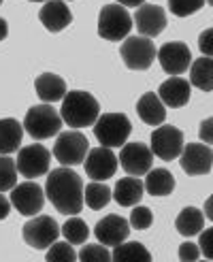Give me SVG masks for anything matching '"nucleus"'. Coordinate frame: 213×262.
<instances>
[{"label": "nucleus", "mask_w": 213, "mask_h": 262, "mask_svg": "<svg viewBox=\"0 0 213 262\" xmlns=\"http://www.w3.org/2000/svg\"><path fill=\"white\" fill-rule=\"evenodd\" d=\"M83 196H86V205L90 209H94V211H98V209H104L106 205H109L113 194H111V190L106 188L102 181L92 179V183H88V186H86Z\"/></svg>", "instance_id": "28"}, {"label": "nucleus", "mask_w": 213, "mask_h": 262, "mask_svg": "<svg viewBox=\"0 0 213 262\" xmlns=\"http://www.w3.org/2000/svg\"><path fill=\"white\" fill-rule=\"evenodd\" d=\"M201 256V247L192 241H185L181 247H179V260H185V262H192Z\"/></svg>", "instance_id": "37"}, {"label": "nucleus", "mask_w": 213, "mask_h": 262, "mask_svg": "<svg viewBox=\"0 0 213 262\" xmlns=\"http://www.w3.org/2000/svg\"><path fill=\"white\" fill-rule=\"evenodd\" d=\"M11 199H7L5 194H0V220H5L7 215H9V211H11Z\"/></svg>", "instance_id": "39"}, {"label": "nucleus", "mask_w": 213, "mask_h": 262, "mask_svg": "<svg viewBox=\"0 0 213 262\" xmlns=\"http://www.w3.org/2000/svg\"><path fill=\"white\" fill-rule=\"evenodd\" d=\"M47 262H73L77 260V252L73 250V243L69 241H56L47 247Z\"/></svg>", "instance_id": "31"}, {"label": "nucleus", "mask_w": 213, "mask_h": 262, "mask_svg": "<svg viewBox=\"0 0 213 262\" xmlns=\"http://www.w3.org/2000/svg\"><path fill=\"white\" fill-rule=\"evenodd\" d=\"M111 258L115 262H150L152 260V254L145 250V245L139 243V241H124L113 247L111 252Z\"/></svg>", "instance_id": "27"}, {"label": "nucleus", "mask_w": 213, "mask_h": 262, "mask_svg": "<svg viewBox=\"0 0 213 262\" xmlns=\"http://www.w3.org/2000/svg\"><path fill=\"white\" fill-rule=\"evenodd\" d=\"M198 137H201V141L207 143V145H213V117H207V120L201 122Z\"/></svg>", "instance_id": "38"}, {"label": "nucleus", "mask_w": 213, "mask_h": 262, "mask_svg": "<svg viewBox=\"0 0 213 262\" xmlns=\"http://www.w3.org/2000/svg\"><path fill=\"white\" fill-rule=\"evenodd\" d=\"M175 228L183 237H194L201 234L205 228V213L196 207H185L175 220Z\"/></svg>", "instance_id": "25"}, {"label": "nucleus", "mask_w": 213, "mask_h": 262, "mask_svg": "<svg viewBox=\"0 0 213 262\" xmlns=\"http://www.w3.org/2000/svg\"><path fill=\"white\" fill-rule=\"evenodd\" d=\"M119 56L130 71H147L158 56V49L150 36H126L119 47Z\"/></svg>", "instance_id": "6"}, {"label": "nucleus", "mask_w": 213, "mask_h": 262, "mask_svg": "<svg viewBox=\"0 0 213 262\" xmlns=\"http://www.w3.org/2000/svg\"><path fill=\"white\" fill-rule=\"evenodd\" d=\"M115 3L124 5V7H141V5H145V0H115Z\"/></svg>", "instance_id": "41"}, {"label": "nucleus", "mask_w": 213, "mask_h": 262, "mask_svg": "<svg viewBox=\"0 0 213 262\" xmlns=\"http://www.w3.org/2000/svg\"><path fill=\"white\" fill-rule=\"evenodd\" d=\"M15 164H17L19 175L26 179L43 177L45 173H49L51 154L45 145H41V143H32V145H26L19 149Z\"/></svg>", "instance_id": "10"}, {"label": "nucleus", "mask_w": 213, "mask_h": 262, "mask_svg": "<svg viewBox=\"0 0 213 262\" xmlns=\"http://www.w3.org/2000/svg\"><path fill=\"white\" fill-rule=\"evenodd\" d=\"M7 34H9V26H7V21L3 17H0V41H5Z\"/></svg>", "instance_id": "42"}, {"label": "nucleus", "mask_w": 213, "mask_h": 262, "mask_svg": "<svg viewBox=\"0 0 213 262\" xmlns=\"http://www.w3.org/2000/svg\"><path fill=\"white\" fill-rule=\"evenodd\" d=\"M175 190V177L166 168H152L145 175V192L152 196H168Z\"/></svg>", "instance_id": "24"}, {"label": "nucleus", "mask_w": 213, "mask_h": 262, "mask_svg": "<svg viewBox=\"0 0 213 262\" xmlns=\"http://www.w3.org/2000/svg\"><path fill=\"white\" fill-rule=\"evenodd\" d=\"M62 124H64L62 115L51 107V102H43V104H34V107H30L28 113H26V120H24L26 133L36 141L58 137Z\"/></svg>", "instance_id": "3"}, {"label": "nucleus", "mask_w": 213, "mask_h": 262, "mask_svg": "<svg viewBox=\"0 0 213 262\" xmlns=\"http://www.w3.org/2000/svg\"><path fill=\"white\" fill-rule=\"evenodd\" d=\"M152 151L160 160H175L183 151V133L175 126L160 124L152 133Z\"/></svg>", "instance_id": "11"}, {"label": "nucleus", "mask_w": 213, "mask_h": 262, "mask_svg": "<svg viewBox=\"0 0 213 262\" xmlns=\"http://www.w3.org/2000/svg\"><path fill=\"white\" fill-rule=\"evenodd\" d=\"M203 211H205V217L213 222V194H211L209 199L205 201V207H203Z\"/></svg>", "instance_id": "40"}, {"label": "nucleus", "mask_w": 213, "mask_h": 262, "mask_svg": "<svg viewBox=\"0 0 213 262\" xmlns=\"http://www.w3.org/2000/svg\"><path fill=\"white\" fill-rule=\"evenodd\" d=\"M158 62L166 75H183L192 67V51L185 43L173 41L158 49Z\"/></svg>", "instance_id": "14"}, {"label": "nucleus", "mask_w": 213, "mask_h": 262, "mask_svg": "<svg viewBox=\"0 0 213 262\" xmlns=\"http://www.w3.org/2000/svg\"><path fill=\"white\" fill-rule=\"evenodd\" d=\"M45 190L38 186L34 181H24L17 183L15 188L11 190V205L15 211H19L26 217H32L38 215L43 211V205H45Z\"/></svg>", "instance_id": "9"}, {"label": "nucleus", "mask_w": 213, "mask_h": 262, "mask_svg": "<svg viewBox=\"0 0 213 262\" xmlns=\"http://www.w3.org/2000/svg\"><path fill=\"white\" fill-rule=\"evenodd\" d=\"M132 19H135L139 34L150 36V38L162 34V30L166 28V13L158 5H141Z\"/></svg>", "instance_id": "17"}, {"label": "nucleus", "mask_w": 213, "mask_h": 262, "mask_svg": "<svg viewBox=\"0 0 213 262\" xmlns=\"http://www.w3.org/2000/svg\"><path fill=\"white\" fill-rule=\"evenodd\" d=\"M24 139V126L13 120V117H3L0 120V154H13L17 151Z\"/></svg>", "instance_id": "23"}, {"label": "nucleus", "mask_w": 213, "mask_h": 262, "mask_svg": "<svg viewBox=\"0 0 213 262\" xmlns=\"http://www.w3.org/2000/svg\"><path fill=\"white\" fill-rule=\"evenodd\" d=\"M62 234H64V239L69 243L83 245L88 241V237H90V228H88V224L79 215H71L62 224Z\"/></svg>", "instance_id": "29"}, {"label": "nucleus", "mask_w": 213, "mask_h": 262, "mask_svg": "<svg viewBox=\"0 0 213 262\" xmlns=\"http://www.w3.org/2000/svg\"><path fill=\"white\" fill-rule=\"evenodd\" d=\"M60 230L62 228L51 215H32V220L24 224L22 237L34 250H47L49 245L58 241Z\"/></svg>", "instance_id": "8"}, {"label": "nucleus", "mask_w": 213, "mask_h": 262, "mask_svg": "<svg viewBox=\"0 0 213 262\" xmlns=\"http://www.w3.org/2000/svg\"><path fill=\"white\" fill-rule=\"evenodd\" d=\"M143 192H145V183L139 177L130 175V177H124V179H119L115 183L113 199H115L117 205H122V207H135V205L141 203Z\"/></svg>", "instance_id": "21"}, {"label": "nucleus", "mask_w": 213, "mask_h": 262, "mask_svg": "<svg viewBox=\"0 0 213 262\" xmlns=\"http://www.w3.org/2000/svg\"><path fill=\"white\" fill-rule=\"evenodd\" d=\"M34 90H36V96L43 102H58L66 96V92H69L66 90V81L60 75H53V73L38 75L34 81Z\"/></svg>", "instance_id": "22"}, {"label": "nucleus", "mask_w": 213, "mask_h": 262, "mask_svg": "<svg viewBox=\"0 0 213 262\" xmlns=\"http://www.w3.org/2000/svg\"><path fill=\"white\" fill-rule=\"evenodd\" d=\"M132 133V124L124 113H104L98 115L94 124V135L104 147H122Z\"/></svg>", "instance_id": "5"}, {"label": "nucleus", "mask_w": 213, "mask_h": 262, "mask_svg": "<svg viewBox=\"0 0 213 262\" xmlns=\"http://www.w3.org/2000/svg\"><path fill=\"white\" fill-rule=\"evenodd\" d=\"M0 5H3V0H0Z\"/></svg>", "instance_id": "45"}, {"label": "nucleus", "mask_w": 213, "mask_h": 262, "mask_svg": "<svg viewBox=\"0 0 213 262\" xmlns=\"http://www.w3.org/2000/svg\"><path fill=\"white\" fill-rule=\"evenodd\" d=\"M137 113H139V117L145 124L160 126V124H164V120H166V104L162 102V98H160L158 94L147 92V94H143L139 98Z\"/></svg>", "instance_id": "20"}, {"label": "nucleus", "mask_w": 213, "mask_h": 262, "mask_svg": "<svg viewBox=\"0 0 213 262\" xmlns=\"http://www.w3.org/2000/svg\"><path fill=\"white\" fill-rule=\"evenodd\" d=\"M198 49H201L203 56H211L213 58V28H207L198 36Z\"/></svg>", "instance_id": "36"}, {"label": "nucleus", "mask_w": 213, "mask_h": 262, "mask_svg": "<svg viewBox=\"0 0 213 262\" xmlns=\"http://www.w3.org/2000/svg\"><path fill=\"white\" fill-rule=\"evenodd\" d=\"M130 226L135 230H147L152 224H154V213L150 207H137L130 211Z\"/></svg>", "instance_id": "34"}, {"label": "nucleus", "mask_w": 213, "mask_h": 262, "mask_svg": "<svg viewBox=\"0 0 213 262\" xmlns=\"http://www.w3.org/2000/svg\"><path fill=\"white\" fill-rule=\"evenodd\" d=\"M30 3H47V0H30Z\"/></svg>", "instance_id": "43"}, {"label": "nucleus", "mask_w": 213, "mask_h": 262, "mask_svg": "<svg viewBox=\"0 0 213 262\" xmlns=\"http://www.w3.org/2000/svg\"><path fill=\"white\" fill-rule=\"evenodd\" d=\"M158 96L162 98V102L166 107H173V109H179L183 104L190 102V96H192V83L188 79H183L179 75H171L168 79L158 88Z\"/></svg>", "instance_id": "18"}, {"label": "nucleus", "mask_w": 213, "mask_h": 262, "mask_svg": "<svg viewBox=\"0 0 213 262\" xmlns=\"http://www.w3.org/2000/svg\"><path fill=\"white\" fill-rule=\"evenodd\" d=\"M79 260L81 262H106L111 260V252L106 245H83L81 250H79Z\"/></svg>", "instance_id": "32"}, {"label": "nucleus", "mask_w": 213, "mask_h": 262, "mask_svg": "<svg viewBox=\"0 0 213 262\" xmlns=\"http://www.w3.org/2000/svg\"><path fill=\"white\" fill-rule=\"evenodd\" d=\"M198 247H201V254L209 260H213V228H207L201 232L198 237Z\"/></svg>", "instance_id": "35"}, {"label": "nucleus", "mask_w": 213, "mask_h": 262, "mask_svg": "<svg viewBox=\"0 0 213 262\" xmlns=\"http://www.w3.org/2000/svg\"><path fill=\"white\" fill-rule=\"evenodd\" d=\"M132 226L130 222L122 215H104L98 224L94 226V237L98 239V243L106 245V247H115L119 243H124L128 239Z\"/></svg>", "instance_id": "16"}, {"label": "nucleus", "mask_w": 213, "mask_h": 262, "mask_svg": "<svg viewBox=\"0 0 213 262\" xmlns=\"http://www.w3.org/2000/svg\"><path fill=\"white\" fill-rule=\"evenodd\" d=\"M181 168L192 177H201L211 171L213 164V151L207 143H188L183 145V151L179 156Z\"/></svg>", "instance_id": "15"}, {"label": "nucleus", "mask_w": 213, "mask_h": 262, "mask_svg": "<svg viewBox=\"0 0 213 262\" xmlns=\"http://www.w3.org/2000/svg\"><path fill=\"white\" fill-rule=\"evenodd\" d=\"M132 24L135 19L130 17V13L124 5H104L98 13V36L104 41H124L130 36Z\"/></svg>", "instance_id": "4"}, {"label": "nucleus", "mask_w": 213, "mask_h": 262, "mask_svg": "<svg viewBox=\"0 0 213 262\" xmlns=\"http://www.w3.org/2000/svg\"><path fill=\"white\" fill-rule=\"evenodd\" d=\"M17 164L9 156L0 154V192H9L17 186Z\"/></svg>", "instance_id": "30"}, {"label": "nucleus", "mask_w": 213, "mask_h": 262, "mask_svg": "<svg viewBox=\"0 0 213 262\" xmlns=\"http://www.w3.org/2000/svg\"><path fill=\"white\" fill-rule=\"evenodd\" d=\"M86 186L71 166H60L51 171L45 181V194L51 205L64 215H79L86 205Z\"/></svg>", "instance_id": "1"}, {"label": "nucleus", "mask_w": 213, "mask_h": 262, "mask_svg": "<svg viewBox=\"0 0 213 262\" xmlns=\"http://www.w3.org/2000/svg\"><path fill=\"white\" fill-rule=\"evenodd\" d=\"M83 166H86L88 177H92L94 181H106L115 175L117 166H119V158L111 151V147L100 145V147H94L88 151Z\"/></svg>", "instance_id": "13"}, {"label": "nucleus", "mask_w": 213, "mask_h": 262, "mask_svg": "<svg viewBox=\"0 0 213 262\" xmlns=\"http://www.w3.org/2000/svg\"><path fill=\"white\" fill-rule=\"evenodd\" d=\"M38 19L49 32H62L73 21V13L64 5V0H47L45 7L38 11Z\"/></svg>", "instance_id": "19"}, {"label": "nucleus", "mask_w": 213, "mask_h": 262, "mask_svg": "<svg viewBox=\"0 0 213 262\" xmlns=\"http://www.w3.org/2000/svg\"><path fill=\"white\" fill-rule=\"evenodd\" d=\"M190 83L203 92H213V58H196L190 67Z\"/></svg>", "instance_id": "26"}, {"label": "nucleus", "mask_w": 213, "mask_h": 262, "mask_svg": "<svg viewBox=\"0 0 213 262\" xmlns=\"http://www.w3.org/2000/svg\"><path fill=\"white\" fill-rule=\"evenodd\" d=\"M207 3H209V5H211V7H213V0H207Z\"/></svg>", "instance_id": "44"}, {"label": "nucleus", "mask_w": 213, "mask_h": 262, "mask_svg": "<svg viewBox=\"0 0 213 262\" xmlns=\"http://www.w3.org/2000/svg\"><path fill=\"white\" fill-rule=\"evenodd\" d=\"M207 0H168V9L173 15L177 17H188L192 13L201 11Z\"/></svg>", "instance_id": "33"}, {"label": "nucleus", "mask_w": 213, "mask_h": 262, "mask_svg": "<svg viewBox=\"0 0 213 262\" xmlns=\"http://www.w3.org/2000/svg\"><path fill=\"white\" fill-rule=\"evenodd\" d=\"M60 115L66 126L81 130V128L96 124L98 115H100V104L90 92L73 90V92H66V96L62 98Z\"/></svg>", "instance_id": "2"}, {"label": "nucleus", "mask_w": 213, "mask_h": 262, "mask_svg": "<svg viewBox=\"0 0 213 262\" xmlns=\"http://www.w3.org/2000/svg\"><path fill=\"white\" fill-rule=\"evenodd\" d=\"M90 151V143L86 139V135H81L79 130H66L60 133L56 143H53V156L56 160H60V164L64 166H77L86 160V156Z\"/></svg>", "instance_id": "7"}, {"label": "nucleus", "mask_w": 213, "mask_h": 262, "mask_svg": "<svg viewBox=\"0 0 213 262\" xmlns=\"http://www.w3.org/2000/svg\"><path fill=\"white\" fill-rule=\"evenodd\" d=\"M117 158L128 175L141 177L152 171L154 151H152V147L145 145V143H128V145H122V151H119Z\"/></svg>", "instance_id": "12"}]
</instances>
